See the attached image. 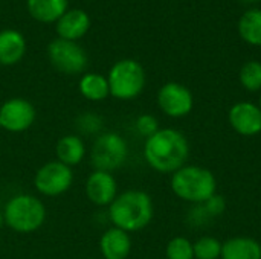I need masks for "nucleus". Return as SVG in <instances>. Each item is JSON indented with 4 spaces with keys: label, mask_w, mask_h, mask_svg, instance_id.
<instances>
[{
    "label": "nucleus",
    "mask_w": 261,
    "mask_h": 259,
    "mask_svg": "<svg viewBox=\"0 0 261 259\" xmlns=\"http://www.w3.org/2000/svg\"><path fill=\"white\" fill-rule=\"evenodd\" d=\"M190 157L188 139L176 128H161L144 145V159L154 171L173 174L187 165Z\"/></svg>",
    "instance_id": "obj_1"
},
{
    "label": "nucleus",
    "mask_w": 261,
    "mask_h": 259,
    "mask_svg": "<svg viewBox=\"0 0 261 259\" xmlns=\"http://www.w3.org/2000/svg\"><path fill=\"white\" fill-rule=\"evenodd\" d=\"M154 215L151 197L138 189L125 191L113 200L109 209L113 227L125 231L127 234L142 231L147 227Z\"/></svg>",
    "instance_id": "obj_2"
},
{
    "label": "nucleus",
    "mask_w": 261,
    "mask_h": 259,
    "mask_svg": "<svg viewBox=\"0 0 261 259\" xmlns=\"http://www.w3.org/2000/svg\"><path fill=\"white\" fill-rule=\"evenodd\" d=\"M170 186L173 194L193 205H202L217 191L214 174L199 165H185L171 174Z\"/></svg>",
    "instance_id": "obj_3"
},
{
    "label": "nucleus",
    "mask_w": 261,
    "mask_h": 259,
    "mask_svg": "<svg viewBox=\"0 0 261 259\" xmlns=\"http://www.w3.org/2000/svg\"><path fill=\"white\" fill-rule=\"evenodd\" d=\"M3 220L17 234H32L43 226L46 208L40 198L31 194H17L5 205Z\"/></svg>",
    "instance_id": "obj_4"
},
{
    "label": "nucleus",
    "mask_w": 261,
    "mask_h": 259,
    "mask_svg": "<svg viewBox=\"0 0 261 259\" xmlns=\"http://www.w3.org/2000/svg\"><path fill=\"white\" fill-rule=\"evenodd\" d=\"M110 95L119 101L138 98L147 82L145 70L135 60H121L112 66L107 75Z\"/></svg>",
    "instance_id": "obj_5"
},
{
    "label": "nucleus",
    "mask_w": 261,
    "mask_h": 259,
    "mask_svg": "<svg viewBox=\"0 0 261 259\" xmlns=\"http://www.w3.org/2000/svg\"><path fill=\"white\" fill-rule=\"evenodd\" d=\"M128 157V145L125 139L115 131L99 134L90 151V162L96 171L112 172L121 168Z\"/></svg>",
    "instance_id": "obj_6"
},
{
    "label": "nucleus",
    "mask_w": 261,
    "mask_h": 259,
    "mask_svg": "<svg viewBox=\"0 0 261 259\" xmlns=\"http://www.w3.org/2000/svg\"><path fill=\"white\" fill-rule=\"evenodd\" d=\"M73 183V172L72 168L58 162L52 160L44 163L34 177L35 189L46 197H58L70 189Z\"/></svg>",
    "instance_id": "obj_7"
},
{
    "label": "nucleus",
    "mask_w": 261,
    "mask_h": 259,
    "mask_svg": "<svg viewBox=\"0 0 261 259\" xmlns=\"http://www.w3.org/2000/svg\"><path fill=\"white\" fill-rule=\"evenodd\" d=\"M47 56L50 64L61 73L78 75L87 66V55L84 49L75 41L57 38L47 46Z\"/></svg>",
    "instance_id": "obj_8"
},
{
    "label": "nucleus",
    "mask_w": 261,
    "mask_h": 259,
    "mask_svg": "<svg viewBox=\"0 0 261 259\" xmlns=\"http://www.w3.org/2000/svg\"><path fill=\"white\" fill-rule=\"evenodd\" d=\"M158 105L168 118L180 119L193 111L194 96L184 84L167 82L158 92Z\"/></svg>",
    "instance_id": "obj_9"
},
{
    "label": "nucleus",
    "mask_w": 261,
    "mask_h": 259,
    "mask_svg": "<svg viewBox=\"0 0 261 259\" xmlns=\"http://www.w3.org/2000/svg\"><path fill=\"white\" fill-rule=\"evenodd\" d=\"M35 107L24 98H11L0 105L2 130L9 133H21L35 122Z\"/></svg>",
    "instance_id": "obj_10"
},
{
    "label": "nucleus",
    "mask_w": 261,
    "mask_h": 259,
    "mask_svg": "<svg viewBox=\"0 0 261 259\" xmlns=\"http://www.w3.org/2000/svg\"><path fill=\"white\" fill-rule=\"evenodd\" d=\"M229 125L236 133L245 137H252L261 133V108L248 101L234 104L228 111Z\"/></svg>",
    "instance_id": "obj_11"
},
{
    "label": "nucleus",
    "mask_w": 261,
    "mask_h": 259,
    "mask_svg": "<svg viewBox=\"0 0 261 259\" xmlns=\"http://www.w3.org/2000/svg\"><path fill=\"white\" fill-rule=\"evenodd\" d=\"M86 197L96 206H110L118 195V185L112 172L93 171L86 180Z\"/></svg>",
    "instance_id": "obj_12"
},
{
    "label": "nucleus",
    "mask_w": 261,
    "mask_h": 259,
    "mask_svg": "<svg viewBox=\"0 0 261 259\" xmlns=\"http://www.w3.org/2000/svg\"><path fill=\"white\" fill-rule=\"evenodd\" d=\"M90 27V18L83 9H69L66 11L60 20L57 21V34L58 38L76 41L84 37Z\"/></svg>",
    "instance_id": "obj_13"
},
{
    "label": "nucleus",
    "mask_w": 261,
    "mask_h": 259,
    "mask_svg": "<svg viewBox=\"0 0 261 259\" xmlns=\"http://www.w3.org/2000/svg\"><path fill=\"white\" fill-rule=\"evenodd\" d=\"M99 250L104 259H127L132 252L130 234L118 227L107 229L99 240Z\"/></svg>",
    "instance_id": "obj_14"
},
{
    "label": "nucleus",
    "mask_w": 261,
    "mask_h": 259,
    "mask_svg": "<svg viewBox=\"0 0 261 259\" xmlns=\"http://www.w3.org/2000/svg\"><path fill=\"white\" fill-rule=\"evenodd\" d=\"M26 53V40L15 29L0 31V64L14 66Z\"/></svg>",
    "instance_id": "obj_15"
},
{
    "label": "nucleus",
    "mask_w": 261,
    "mask_h": 259,
    "mask_svg": "<svg viewBox=\"0 0 261 259\" xmlns=\"http://www.w3.org/2000/svg\"><path fill=\"white\" fill-rule=\"evenodd\" d=\"M220 259H261V244L249 237H234L223 243Z\"/></svg>",
    "instance_id": "obj_16"
},
{
    "label": "nucleus",
    "mask_w": 261,
    "mask_h": 259,
    "mask_svg": "<svg viewBox=\"0 0 261 259\" xmlns=\"http://www.w3.org/2000/svg\"><path fill=\"white\" fill-rule=\"evenodd\" d=\"M55 154H57L58 162H61L70 168L75 165H80L86 156L84 140L80 136L66 134L61 139H58L57 147H55Z\"/></svg>",
    "instance_id": "obj_17"
},
{
    "label": "nucleus",
    "mask_w": 261,
    "mask_h": 259,
    "mask_svg": "<svg viewBox=\"0 0 261 259\" xmlns=\"http://www.w3.org/2000/svg\"><path fill=\"white\" fill-rule=\"evenodd\" d=\"M28 11L37 21L57 23L67 11V0H28Z\"/></svg>",
    "instance_id": "obj_18"
},
{
    "label": "nucleus",
    "mask_w": 261,
    "mask_h": 259,
    "mask_svg": "<svg viewBox=\"0 0 261 259\" xmlns=\"http://www.w3.org/2000/svg\"><path fill=\"white\" fill-rule=\"evenodd\" d=\"M80 93L89 99V101H104L110 95L109 89V81L107 76H102L99 73H86L81 76L80 84H78Z\"/></svg>",
    "instance_id": "obj_19"
},
{
    "label": "nucleus",
    "mask_w": 261,
    "mask_h": 259,
    "mask_svg": "<svg viewBox=\"0 0 261 259\" xmlns=\"http://www.w3.org/2000/svg\"><path fill=\"white\" fill-rule=\"evenodd\" d=\"M239 34L251 46H261V9H249L239 20Z\"/></svg>",
    "instance_id": "obj_20"
},
{
    "label": "nucleus",
    "mask_w": 261,
    "mask_h": 259,
    "mask_svg": "<svg viewBox=\"0 0 261 259\" xmlns=\"http://www.w3.org/2000/svg\"><path fill=\"white\" fill-rule=\"evenodd\" d=\"M223 243L214 237H202L193 243L194 259H220Z\"/></svg>",
    "instance_id": "obj_21"
},
{
    "label": "nucleus",
    "mask_w": 261,
    "mask_h": 259,
    "mask_svg": "<svg viewBox=\"0 0 261 259\" xmlns=\"http://www.w3.org/2000/svg\"><path fill=\"white\" fill-rule=\"evenodd\" d=\"M242 85L248 92H260L261 90V63L260 61H248L243 64L239 73Z\"/></svg>",
    "instance_id": "obj_22"
},
{
    "label": "nucleus",
    "mask_w": 261,
    "mask_h": 259,
    "mask_svg": "<svg viewBox=\"0 0 261 259\" xmlns=\"http://www.w3.org/2000/svg\"><path fill=\"white\" fill-rule=\"evenodd\" d=\"M165 256L167 259H194L193 243L185 237H174L167 244Z\"/></svg>",
    "instance_id": "obj_23"
},
{
    "label": "nucleus",
    "mask_w": 261,
    "mask_h": 259,
    "mask_svg": "<svg viewBox=\"0 0 261 259\" xmlns=\"http://www.w3.org/2000/svg\"><path fill=\"white\" fill-rule=\"evenodd\" d=\"M136 131L144 136L145 139H148L150 136H153L154 133H158L159 128V121L153 116V114H141L138 116L136 122H135Z\"/></svg>",
    "instance_id": "obj_24"
},
{
    "label": "nucleus",
    "mask_w": 261,
    "mask_h": 259,
    "mask_svg": "<svg viewBox=\"0 0 261 259\" xmlns=\"http://www.w3.org/2000/svg\"><path fill=\"white\" fill-rule=\"evenodd\" d=\"M78 124V128L81 133H86V134H93L96 131L101 130L102 127V119L98 116V114H92V113H86V114H81L76 121Z\"/></svg>",
    "instance_id": "obj_25"
},
{
    "label": "nucleus",
    "mask_w": 261,
    "mask_h": 259,
    "mask_svg": "<svg viewBox=\"0 0 261 259\" xmlns=\"http://www.w3.org/2000/svg\"><path fill=\"white\" fill-rule=\"evenodd\" d=\"M202 208L205 209V212L210 215V217H219L225 212L226 209V202L222 195L219 194H214L211 198H208L205 203H202Z\"/></svg>",
    "instance_id": "obj_26"
},
{
    "label": "nucleus",
    "mask_w": 261,
    "mask_h": 259,
    "mask_svg": "<svg viewBox=\"0 0 261 259\" xmlns=\"http://www.w3.org/2000/svg\"><path fill=\"white\" fill-rule=\"evenodd\" d=\"M5 224V220H3V212H0V229H2V226Z\"/></svg>",
    "instance_id": "obj_27"
},
{
    "label": "nucleus",
    "mask_w": 261,
    "mask_h": 259,
    "mask_svg": "<svg viewBox=\"0 0 261 259\" xmlns=\"http://www.w3.org/2000/svg\"><path fill=\"white\" fill-rule=\"evenodd\" d=\"M242 2H245V3H255V2H258V0H242Z\"/></svg>",
    "instance_id": "obj_28"
},
{
    "label": "nucleus",
    "mask_w": 261,
    "mask_h": 259,
    "mask_svg": "<svg viewBox=\"0 0 261 259\" xmlns=\"http://www.w3.org/2000/svg\"><path fill=\"white\" fill-rule=\"evenodd\" d=\"M257 105L261 108V95H260V98H258V104H257Z\"/></svg>",
    "instance_id": "obj_29"
},
{
    "label": "nucleus",
    "mask_w": 261,
    "mask_h": 259,
    "mask_svg": "<svg viewBox=\"0 0 261 259\" xmlns=\"http://www.w3.org/2000/svg\"><path fill=\"white\" fill-rule=\"evenodd\" d=\"M0 130H2V125H0Z\"/></svg>",
    "instance_id": "obj_30"
}]
</instances>
